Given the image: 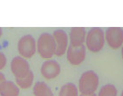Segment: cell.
I'll list each match as a JSON object with an SVG mask.
<instances>
[{
  "label": "cell",
  "instance_id": "8fae6325",
  "mask_svg": "<svg viewBox=\"0 0 123 96\" xmlns=\"http://www.w3.org/2000/svg\"><path fill=\"white\" fill-rule=\"evenodd\" d=\"M19 92L20 89L16 82L6 81L0 88V96H18Z\"/></svg>",
  "mask_w": 123,
  "mask_h": 96
},
{
  "label": "cell",
  "instance_id": "d6986e66",
  "mask_svg": "<svg viewBox=\"0 0 123 96\" xmlns=\"http://www.w3.org/2000/svg\"><path fill=\"white\" fill-rule=\"evenodd\" d=\"M2 34H3V30L2 28H0V37L2 36Z\"/></svg>",
  "mask_w": 123,
  "mask_h": 96
},
{
  "label": "cell",
  "instance_id": "52a82bcc",
  "mask_svg": "<svg viewBox=\"0 0 123 96\" xmlns=\"http://www.w3.org/2000/svg\"><path fill=\"white\" fill-rule=\"evenodd\" d=\"M53 38L56 43V53L55 56H62L65 55L68 49L69 46V37L66 32L63 30H56L54 32L52 33Z\"/></svg>",
  "mask_w": 123,
  "mask_h": 96
},
{
  "label": "cell",
  "instance_id": "2e32d148",
  "mask_svg": "<svg viewBox=\"0 0 123 96\" xmlns=\"http://www.w3.org/2000/svg\"><path fill=\"white\" fill-rule=\"evenodd\" d=\"M7 63V58L5 55L3 53V52L0 51V70H2L5 68V67L6 66Z\"/></svg>",
  "mask_w": 123,
  "mask_h": 96
},
{
  "label": "cell",
  "instance_id": "ac0fdd59",
  "mask_svg": "<svg viewBox=\"0 0 123 96\" xmlns=\"http://www.w3.org/2000/svg\"><path fill=\"white\" fill-rule=\"evenodd\" d=\"M80 96H97L95 94H80Z\"/></svg>",
  "mask_w": 123,
  "mask_h": 96
},
{
  "label": "cell",
  "instance_id": "8992f818",
  "mask_svg": "<svg viewBox=\"0 0 123 96\" xmlns=\"http://www.w3.org/2000/svg\"><path fill=\"white\" fill-rule=\"evenodd\" d=\"M11 70L15 78H24L31 72L28 61L21 56H15L11 62Z\"/></svg>",
  "mask_w": 123,
  "mask_h": 96
},
{
  "label": "cell",
  "instance_id": "7c38bea8",
  "mask_svg": "<svg viewBox=\"0 0 123 96\" xmlns=\"http://www.w3.org/2000/svg\"><path fill=\"white\" fill-rule=\"evenodd\" d=\"M33 95L34 96H53L51 87L44 81L36 82L33 86Z\"/></svg>",
  "mask_w": 123,
  "mask_h": 96
},
{
  "label": "cell",
  "instance_id": "9a60e30c",
  "mask_svg": "<svg viewBox=\"0 0 123 96\" xmlns=\"http://www.w3.org/2000/svg\"><path fill=\"white\" fill-rule=\"evenodd\" d=\"M118 95V90L115 86L112 84L104 85L99 89L97 96H117Z\"/></svg>",
  "mask_w": 123,
  "mask_h": 96
},
{
  "label": "cell",
  "instance_id": "6da1fadb",
  "mask_svg": "<svg viewBox=\"0 0 123 96\" xmlns=\"http://www.w3.org/2000/svg\"><path fill=\"white\" fill-rule=\"evenodd\" d=\"M37 51L38 55L45 59L50 60L56 53V43L53 35L50 33H42L37 40Z\"/></svg>",
  "mask_w": 123,
  "mask_h": 96
},
{
  "label": "cell",
  "instance_id": "44dd1931",
  "mask_svg": "<svg viewBox=\"0 0 123 96\" xmlns=\"http://www.w3.org/2000/svg\"><path fill=\"white\" fill-rule=\"evenodd\" d=\"M121 96H123V91H122V93L121 94Z\"/></svg>",
  "mask_w": 123,
  "mask_h": 96
},
{
  "label": "cell",
  "instance_id": "30bf717a",
  "mask_svg": "<svg viewBox=\"0 0 123 96\" xmlns=\"http://www.w3.org/2000/svg\"><path fill=\"white\" fill-rule=\"evenodd\" d=\"M86 31L83 27H73L69 32V43L73 47H80L84 45L86 37Z\"/></svg>",
  "mask_w": 123,
  "mask_h": 96
},
{
  "label": "cell",
  "instance_id": "7a4b0ae2",
  "mask_svg": "<svg viewBox=\"0 0 123 96\" xmlns=\"http://www.w3.org/2000/svg\"><path fill=\"white\" fill-rule=\"evenodd\" d=\"M99 84V76L94 71L88 70L81 75L79 80V91L82 94H93Z\"/></svg>",
  "mask_w": 123,
  "mask_h": 96
},
{
  "label": "cell",
  "instance_id": "3957f363",
  "mask_svg": "<svg viewBox=\"0 0 123 96\" xmlns=\"http://www.w3.org/2000/svg\"><path fill=\"white\" fill-rule=\"evenodd\" d=\"M105 42L106 39L103 30L99 27H94L90 29L86 34L85 46L89 51L97 53L103 49Z\"/></svg>",
  "mask_w": 123,
  "mask_h": 96
},
{
  "label": "cell",
  "instance_id": "e0dca14e",
  "mask_svg": "<svg viewBox=\"0 0 123 96\" xmlns=\"http://www.w3.org/2000/svg\"><path fill=\"white\" fill-rule=\"evenodd\" d=\"M6 81V80H5V75L3 74V73L0 72V88H1V87H2V85L5 83V82Z\"/></svg>",
  "mask_w": 123,
  "mask_h": 96
},
{
  "label": "cell",
  "instance_id": "ffe728a7",
  "mask_svg": "<svg viewBox=\"0 0 123 96\" xmlns=\"http://www.w3.org/2000/svg\"><path fill=\"white\" fill-rule=\"evenodd\" d=\"M121 57H122V59H123V46H122V48H121Z\"/></svg>",
  "mask_w": 123,
  "mask_h": 96
},
{
  "label": "cell",
  "instance_id": "ba28073f",
  "mask_svg": "<svg viewBox=\"0 0 123 96\" xmlns=\"http://www.w3.org/2000/svg\"><path fill=\"white\" fill-rule=\"evenodd\" d=\"M86 56V48L85 45L80 47L69 46L66 51V58L69 63L74 66H78L85 61Z\"/></svg>",
  "mask_w": 123,
  "mask_h": 96
},
{
  "label": "cell",
  "instance_id": "9c48e42d",
  "mask_svg": "<svg viewBox=\"0 0 123 96\" xmlns=\"http://www.w3.org/2000/svg\"><path fill=\"white\" fill-rule=\"evenodd\" d=\"M40 72L45 79L52 80L59 76L61 72V68L57 61L50 59L43 62L40 68Z\"/></svg>",
  "mask_w": 123,
  "mask_h": 96
},
{
  "label": "cell",
  "instance_id": "4fadbf2b",
  "mask_svg": "<svg viewBox=\"0 0 123 96\" xmlns=\"http://www.w3.org/2000/svg\"><path fill=\"white\" fill-rule=\"evenodd\" d=\"M79 88L74 83H66L62 86L59 92V96H80Z\"/></svg>",
  "mask_w": 123,
  "mask_h": 96
},
{
  "label": "cell",
  "instance_id": "5bb4252c",
  "mask_svg": "<svg viewBox=\"0 0 123 96\" xmlns=\"http://www.w3.org/2000/svg\"><path fill=\"white\" fill-rule=\"evenodd\" d=\"M33 81H34V75H33L32 71H31L28 74V75H26L24 78H20V79L15 78L16 84L21 89H28L31 87L33 84Z\"/></svg>",
  "mask_w": 123,
  "mask_h": 96
},
{
  "label": "cell",
  "instance_id": "5b68a950",
  "mask_svg": "<svg viewBox=\"0 0 123 96\" xmlns=\"http://www.w3.org/2000/svg\"><path fill=\"white\" fill-rule=\"evenodd\" d=\"M105 39L111 49H120L123 46V30L120 27H109L105 32Z\"/></svg>",
  "mask_w": 123,
  "mask_h": 96
},
{
  "label": "cell",
  "instance_id": "277c9868",
  "mask_svg": "<svg viewBox=\"0 0 123 96\" xmlns=\"http://www.w3.org/2000/svg\"><path fill=\"white\" fill-rule=\"evenodd\" d=\"M18 51L23 58H31L37 51V41L31 35H23L18 42Z\"/></svg>",
  "mask_w": 123,
  "mask_h": 96
}]
</instances>
